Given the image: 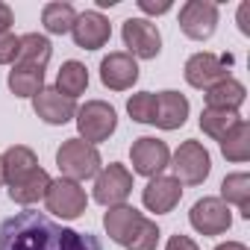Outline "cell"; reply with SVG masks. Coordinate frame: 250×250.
I'll use <instances>...</instances> for the list:
<instances>
[{
	"label": "cell",
	"mask_w": 250,
	"mask_h": 250,
	"mask_svg": "<svg viewBox=\"0 0 250 250\" xmlns=\"http://www.w3.org/2000/svg\"><path fill=\"white\" fill-rule=\"evenodd\" d=\"M218 27V3L212 0H188L180 9V30L194 39V42H206Z\"/></svg>",
	"instance_id": "10"
},
{
	"label": "cell",
	"mask_w": 250,
	"mask_h": 250,
	"mask_svg": "<svg viewBox=\"0 0 250 250\" xmlns=\"http://www.w3.org/2000/svg\"><path fill=\"white\" fill-rule=\"evenodd\" d=\"M165 250H200L188 235H171L168 238V244H165Z\"/></svg>",
	"instance_id": "32"
},
{
	"label": "cell",
	"mask_w": 250,
	"mask_h": 250,
	"mask_svg": "<svg viewBox=\"0 0 250 250\" xmlns=\"http://www.w3.org/2000/svg\"><path fill=\"white\" fill-rule=\"evenodd\" d=\"M0 250H103V244L91 232H77L27 209L0 224Z\"/></svg>",
	"instance_id": "1"
},
{
	"label": "cell",
	"mask_w": 250,
	"mask_h": 250,
	"mask_svg": "<svg viewBox=\"0 0 250 250\" xmlns=\"http://www.w3.org/2000/svg\"><path fill=\"white\" fill-rule=\"evenodd\" d=\"M238 121H241L238 112H227V109H203V115H200V130H203L209 139L221 142Z\"/></svg>",
	"instance_id": "27"
},
{
	"label": "cell",
	"mask_w": 250,
	"mask_h": 250,
	"mask_svg": "<svg viewBox=\"0 0 250 250\" xmlns=\"http://www.w3.org/2000/svg\"><path fill=\"white\" fill-rule=\"evenodd\" d=\"M188 221L191 227L200 232V235H221L232 227V215H229V206L221 200V197H203L191 206L188 212Z\"/></svg>",
	"instance_id": "11"
},
{
	"label": "cell",
	"mask_w": 250,
	"mask_h": 250,
	"mask_svg": "<svg viewBox=\"0 0 250 250\" xmlns=\"http://www.w3.org/2000/svg\"><path fill=\"white\" fill-rule=\"evenodd\" d=\"M180 197H183V186H180V180L165 177V174L153 177V180L145 186V191H142L145 206H147L150 212H156V215L171 212V209L180 203Z\"/></svg>",
	"instance_id": "15"
},
{
	"label": "cell",
	"mask_w": 250,
	"mask_h": 250,
	"mask_svg": "<svg viewBox=\"0 0 250 250\" xmlns=\"http://www.w3.org/2000/svg\"><path fill=\"white\" fill-rule=\"evenodd\" d=\"M221 200H224L227 206L235 203L238 212H241L244 218H250V174L238 171V174L224 177V183H221Z\"/></svg>",
	"instance_id": "23"
},
{
	"label": "cell",
	"mask_w": 250,
	"mask_h": 250,
	"mask_svg": "<svg viewBox=\"0 0 250 250\" xmlns=\"http://www.w3.org/2000/svg\"><path fill=\"white\" fill-rule=\"evenodd\" d=\"M142 212L136 206H127V203H121V206H109V212L103 215V227L109 232V238L121 247H127V241L133 238V232L139 229L142 224Z\"/></svg>",
	"instance_id": "16"
},
{
	"label": "cell",
	"mask_w": 250,
	"mask_h": 250,
	"mask_svg": "<svg viewBox=\"0 0 250 250\" xmlns=\"http://www.w3.org/2000/svg\"><path fill=\"white\" fill-rule=\"evenodd\" d=\"M221 153L229 162H247L250 159V124L244 118L221 139Z\"/></svg>",
	"instance_id": "25"
},
{
	"label": "cell",
	"mask_w": 250,
	"mask_h": 250,
	"mask_svg": "<svg viewBox=\"0 0 250 250\" xmlns=\"http://www.w3.org/2000/svg\"><path fill=\"white\" fill-rule=\"evenodd\" d=\"M238 30L244 36H250V3H241L238 6Z\"/></svg>",
	"instance_id": "34"
},
{
	"label": "cell",
	"mask_w": 250,
	"mask_h": 250,
	"mask_svg": "<svg viewBox=\"0 0 250 250\" xmlns=\"http://www.w3.org/2000/svg\"><path fill=\"white\" fill-rule=\"evenodd\" d=\"M0 159H3V174H6V183H9V186L18 183V180H24L27 174H33V171L39 168L36 150L27 147V145H12Z\"/></svg>",
	"instance_id": "20"
},
{
	"label": "cell",
	"mask_w": 250,
	"mask_h": 250,
	"mask_svg": "<svg viewBox=\"0 0 250 250\" xmlns=\"http://www.w3.org/2000/svg\"><path fill=\"white\" fill-rule=\"evenodd\" d=\"M139 80V62L127 50H115L100 62V83L109 91H127Z\"/></svg>",
	"instance_id": "12"
},
{
	"label": "cell",
	"mask_w": 250,
	"mask_h": 250,
	"mask_svg": "<svg viewBox=\"0 0 250 250\" xmlns=\"http://www.w3.org/2000/svg\"><path fill=\"white\" fill-rule=\"evenodd\" d=\"M6 183V174H3V159H0V186Z\"/></svg>",
	"instance_id": "36"
},
{
	"label": "cell",
	"mask_w": 250,
	"mask_h": 250,
	"mask_svg": "<svg viewBox=\"0 0 250 250\" xmlns=\"http://www.w3.org/2000/svg\"><path fill=\"white\" fill-rule=\"evenodd\" d=\"M124 44L133 59H156L162 50V36L156 30V24H150L147 18H127L124 21Z\"/></svg>",
	"instance_id": "7"
},
{
	"label": "cell",
	"mask_w": 250,
	"mask_h": 250,
	"mask_svg": "<svg viewBox=\"0 0 250 250\" xmlns=\"http://www.w3.org/2000/svg\"><path fill=\"white\" fill-rule=\"evenodd\" d=\"M12 21H15V15H12L9 3H3V0H0V36H3V33H9Z\"/></svg>",
	"instance_id": "33"
},
{
	"label": "cell",
	"mask_w": 250,
	"mask_h": 250,
	"mask_svg": "<svg viewBox=\"0 0 250 250\" xmlns=\"http://www.w3.org/2000/svg\"><path fill=\"white\" fill-rule=\"evenodd\" d=\"M229 65H232V56H215V53H194L188 62H186V83L194 85V88H212L215 83L227 80L229 77Z\"/></svg>",
	"instance_id": "9"
},
{
	"label": "cell",
	"mask_w": 250,
	"mask_h": 250,
	"mask_svg": "<svg viewBox=\"0 0 250 250\" xmlns=\"http://www.w3.org/2000/svg\"><path fill=\"white\" fill-rule=\"evenodd\" d=\"M130 159H133V171L142 174V177H159L168 165H171V150L162 139H153V136H142L133 142L130 147Z\"/></svg>",
	"instance_id": "8"
},
{
	"label": "cell",
	"mask_w": 250,
	"mask_h": 250,
	"mask_svg": "<svg viewBox=\"0 0 250 250\" xmlns=\"http://www.w3.org/2000/svg\"><path fill=\"white\" fill-rule=\"evenodd\" d=\"M85 88H88V71H85V65L77 62V59H68L59 68V74H56V91L65 94V97H71V100H77L80 94H85Z\"/></svg>",
	"instance_id": "22"
},
{
	"label": "cell",
	"mask_w": 250,
	"mask_h": 250,
	"mask_svg": "<svg viewBox=\"0 0 250 250\" xmlns=\"http://www.w3.org/2000/svg\"><path fill=\"white\" fill-rule=\"evenodd\" d=\"M171 168H174V180H180V186H200L212 171V159L200 142L188 139L177 147Z\"/></svg>",
	"instance_id": "4"
},
{
	"label": "cell",
	"mask_w": 250,
	"mask_h": 250,
	"mask_svg": "<svg viewBox=\"0 0 250 250\" xmlns=\"http://www.w3.org/2000/svg\"><path fill=\"white\" fill-rule=\"evenodd\" d=\"M71 36H74L77 47H83V50H100L109 42V36H112V24L100 12H83V15H77Z\"/></svg>",
	"instance_id": "14"
},
{
	"label": "cell",
	"mask_w": 250,
	"mask_h": 250,
	"mask_svg": "<svg viewBox=\"0 0 250 250\" xmlns=\"http://www.w3.org/2000/svg\"><path fill=\"white\" fill-rule=\"evenodd\" d=\"M42 88H44V71L42 68L12 65V71H9V91L15 97H36Z\"/></svg>",
	"instance_id": "24"
},
{
	"label": "cell",
	"mask_w": 250,
	"mask_h": 250,
	"mask_svg": "<svg viewBox=\"0 0 250 250\" xmlns=\"http://www.w3.org/2000/svg\"><path fill=\"white\" fill-rule=\"evenodd\" d=\"M188 118V100L180 91L156 94V127L159 130H180Z\"/></svg>",
	"instance_id": "17"
},
{
	"label": "cell",
	"mask_w": 250,
	"mask_h": 250,
	"mask_svg": "<svg viewBox=\"0 0 250 250\" xmlns=\"http://www.w3.org/2000/svg\"><path fill=\"white\" fill-rule=\"evenodd\" d=\"M18 42H21V36H12V33L0 36V65H9L18 59Z\"/></svg>",
	"instance_id": "30"
},
{
	"label": "cell",
	"mask_w": 250,
	"mask_h": 250,
	"mask_svg": "<svg viewBox=\"0 0 250 250\" xmlns=\"http://www.w3.org/2000/svg\"><path fill=\"white\" fill-rule=\"evenodd\" d=\"M130 191H133V174L124 165H118V162L100 168V174L94 177V200L100 206H121V203H127Z\"/></svg>",
	"instance_id": "6"
},
{
	"label": "cell",
	"mask_w": 250,
	"mask_h": 250,
	"mask_svg": "<svg viewBox=\"0 0 250 250\" xmlns=\"http://www.w3.org/2000/svg\"><path fill=\"white\" fill-rule=\"evenodd\" d=\"M247 91L238 80L227 77L221 83H215L212 88H206V109H227V112H238V106L244 103Z\"/></svg>",
	"instance_id": "21"
},
{
	"label": "cell",
	"mask_w": 250,
	"mask_h": 250,
	"mask_svg": "<svg viewBox=\"0 0 250 250\" xmlns=\"http://www.w3.org/2000/svg\"><path fill=\"white\" fill-rule=\"evenodd\" d=\"M33 109H36V115H39L44 124L59 127V124H68V121L77 115V100L59 94L56 88H42V91L33 97Z\"/></svg>",
	"instance_id": "13"
},
{
	"label": "cell",
	"mask_w": 250,
	"mask_h": 250,
	"mask_svg": "<svg viewBox=\"0 0 250 250\" xmlns=\"http://www.w3.org/2000/svg\"><path fill=\"white\" fill-rule=\"evenodd\" d=\"M215 250H247V244H241V241H224V244H218Z\"/></svg>",
	"instance_id": "35"
},
{
	"label": "cell",
	"mask_w": 250,
	"mask_h": 250,
	"mask_svg": "<svg viewBox=\"0 0 250 250\" xmlns=\"http://www.w3.org/2000/svg\"><path fill=\"white\" fill-rule=\"evenodd\" d=\"M127 112L139 124H156V94L153 91H139L127 100Z\"/></svg>",
	"instance_id": "28"
},
{
	"label": "cell",
	"mask_w": 250,
	"mask_h": 250,
	"mask_svg": "<svg viewBox=\"0 0 250 250\" xmlns=\"http://www.w3.org/2000/svg\"><path fill=\"white\" fill-rule=\"evenodd\" d=\"M47 186H50V174H47L44 168H36L33 174H27L24 180H18V183H12V186H9V197H12V203L33 206V203L44 200Z\"/></svg>",
	"instance_id": "18"
},
{
	"label": "cell",
	"mask_w": 250,
	"mask_h": 250,
	"mask_svg": "<svg viewBox=\"0 0 250 250\" xmlns=\"http://www.w3.org/2000/svg\"><path fill=\"white\" fill-rule=\"evenodd\" d=\"M156 244H159V227L150 218H142L139 229L127 241V250H156Z\"/></svg>",
	"instance_id": "29"
},
{
	"label": "cell",
	"mask_w": 250,
	"mask_h": 250,
	"mask_svg": "<svg viewBox=\"0 0 250 250\" xmlns=\"http://www.w3.org/2000/svg\"><path fill=\"white\" fill-rule=\"evenodd\" d=\"M56 165H59V171H62L65 180L83 183V180L97 177L103 162H100V153H97L94 145H85L83 139H68L56 150Z\"/></svg>",
	"instance_id": "2"
},
{
	"label": "cell",
	"mask_w": 250,
	"mask_h": 250,
	"mask_svg": "<svg viewBox=\"0 0 250 250\" xmlns=\"http://www.w3.org/2000/svg\"><path fill=\"white\" fill-rule=\"evenodd\" d=\"M139 9L147 15H165L171 9V0H139Z\"/></svg>",
	"instance_id": "31"
},
{
	"label": "cell",
	"mask_w": 250,
	"mask_h": 250,
	"mask_svg": "<svg viewBox=\"0 0 250 250\" xmlns=\"http://www.w3.org/2000/svg\"><path fill=\"white\" fill-rule=\"evenodd\" d=\"M118 127V115L109 103L103 100H88L85 106L77 109V130L85 145H100L106 142Z\"/></svg>",
	"instance_id": "3"
},
{
	"label": "cell",
	"mask_w": 250,
	"mask_h": 250,
	"mask_svg": "<svg viewBox=\"0 0 250 250\" xmlns=\"http://www.w3.org/2000/svg\"><path fill=\"white\" fill-rule=\"evenodd\" d=\"M50 56H53V44L44 39V36H39V33H27V36H21V42H18V59H15V65H24V68H47V62H50Z\"/></svg>",
	"instance_id": "19"
},
{
	"label": "cell",
	"mask_w": 250,
	"mask_h": 250,
	"mask_svg": "<svg viewBox=\"0 0 250 250\" xmlns=\"http://www.w3.org/2000/svg\"><path fill=\"white\" fill-rule=\"evenodd\" d=\"M44 206H47V212H53L65 221H74L85 212L88 197H85V188L80 183L59 177V180H50L47 194H44Z\"/></svg>",
	"instance_id": "5"
},
{
	"label": "cell",
	"mask_w": 250,
	"mask_h": 250,
	"mask_svg": "<svg viewBox=\"0 0 250 250\" xmlns=\"http://www.w3.org/2000/svg\"><path fill=\"white\" fill-rule=\"evenodd\" d=\"M74 21H77V9L71 3H62V0H53L42 9V24L47 33L53 36H65L74 30Z\"/></svg>",
	"instance_id": "26"
}]
</instances>
